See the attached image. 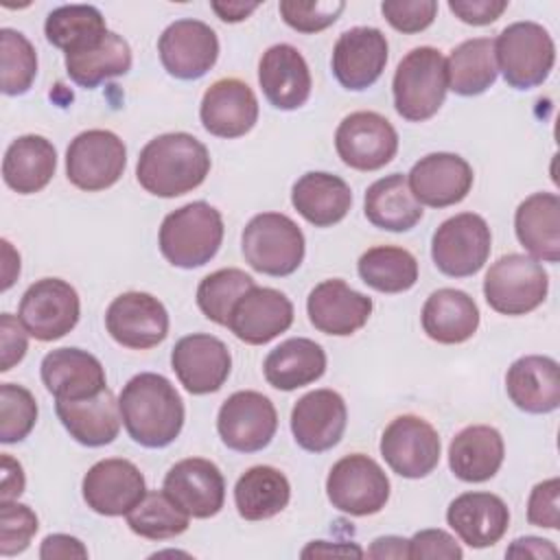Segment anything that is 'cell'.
Instances as JSON below:
<instances>
[{
	"label": "cell",
	"mask_w": 560,
	"mask_h": 560,
	"mask_svg": "<svg viewBox=\"0 0 560 560\" xmlns=\"http://www.w3.org/2000/svg\"><path fill=\"white\" fill-rule=\"evenodd\" d=\"M127 166L125 142L109 129H88L66 149V175L72 186L98 192L114 186Z\"/></svg>",
	"instance_id": "9c48e42d"
},
{
	"label": "cell",
	"mask_w": 560,
	"mask_h": 560,
	"mask_svg": "<svg viewBox=\"0 0 560 560\" xmlns=\"http://www.w3.org/2000/svg\"><path fill=\"white\" fill-rule=\"evenodd\" d=\"M302 558H324V556H354L363 558L365 551L357 542H335L330 545L328 540H313L308 542L302 553Z\"/></svg>",
	"instance_id": "91938a15"
},
{
	"label": "cell",
	"mask_w": 560,
	"mask_h": 560,
	"mask_svg": "<svg viewBox=\"0 0 560 560\" xmlns=\"http://www.w3.org/2000/svg\"><path fill=\"white\" fill-rule=\"evenodd\" d=\"M0 50L2 92L7 96L28 92L37 77V52L28 37L15 28H0Z\"/></svg>",
	"instance_id": "f6af8a7d"
},
{
	"label": "cell",
	"mask_w": 560,
	"mask_h": 560,
	"mask_svg": "<svg viewBox=\"0 0 560 560\" xmlns=\"http://www.w3.org/2000/svg\"><path fill=\"white\" fill-rule=\"evenodd\" d=\"M26 479L22 464L11 455H2V481H0V501H15L24 492Z\"/></svg>",
	"instance_id": "9f6ffc18"
},
{
	"label": "cell",
	"mask_w": 560,
	"mask_h": 560,
	"mask_svg": "<svg viewBox=\"0 0 560 560\" xmlns=\"http://www.w3.org/2000/svg\"><path fill=\"white\" fill-rule=\"evenodd\" d=\"M199 118L203 129L217 138H241L258 120V98L254 90L234 77L214 81L201 98Z\"/></svg>",
	"instance_id": "d4e9b609"
},
{
	"label": "cell",
	"mask_w": 560,
	"mask_h": 560,
	"mask_svg": "<svg viewBox=\"0 0 560 560\" xmlns=\"http://www.w3.org/2000/svg\"><path fill=\"white\" fill-rule=\"evenodd\" d=\"M508 558H558V549L551 540L538 538V536H525L516 538L508 551Z\"/></svg>",
	"instance_id": "6f0895ef"
},
{
	"label": "cell",
	"mask_w": 560,
	"mask_h": 560,
	"mask_svg": "<svg viewBox=\"0 0 560 560\" xmlns=\"http://www.w3.org/2000/svg\"><path fill=\"white\" fill-rule=\"evenodd\" d=\"M210 173V153L203 142L186 131H171L149 140L136 164L138 184L164 199L186 195L203 184Z\"/></svg>",
	"instance_id": "7a4b0ae2"
},
{
	"label": "cell",
	"mask_w": 560,
	"mask_h": 560,
	"mask_svg": "<svg viewBox=\"0 0 560 560\" xmlns=\"http://www.w3.org/2000/svg\"><path fill=\"white\" fill-rule=\"evenodd\" d=\"M171 365L188 394L203 396L223 387L232 370V357L219 337L192 332L173 346Z\"/></svg>",
	"instance_id": "ac0fdd59"
},
{
	"label": "cell",
	"mask_w": 560,
	"mask_h": 560,
	"mask_svg": "<svg viewBox=\"0 0 560 560\" xmlns=\"http://www.w3.org/2000/svg\"><path fill=\"white\" fill-rule=\"evenodd\" d=\"M381 13L400 33L413 35L429 28L438 15L435 0H385Z\"/></svg>",
	"instance_id": "681fc988"
},
{
	"label": "cell",
	"mask_w": 560,
	"mask_h": 560,
	"mask_svg": "<svg viewBox=\"0 0 560 560\" xmlns=\"http://www.w3.org/2000/svg\"><path fill=\"white\" fill-rule=\"evenodd\" d=\"M37 422L35 396L15 383L0 385V442H22Z\"/></svg>",
	"instance_id": "bcb514c9"
},
{
	"label": "cell",
	"mask_w": 560,
	"mask_h": 560,
	"mask_svg": "<svg viewBox=\"0 0 560 560\" xmlns=\"http://www.w3.org/2000/svg\"><path fill=\"white\" fill-rule=\"evenodd\" d=\"M83 501L101 516H127L147 494L140 468L120 457L101 459L85 472L81 481Z\"/></svg>",
	"instance_id": "e0dca14e"
},
{
	"label": "cell",
	"mask_w": 560,
	"mask_h": 560,
	"mask_svg": "<svg viewBox=\"0 0 560 560\" xmlns=\"http://www.w3.org/2000/svg\"><path fill=\"white\" fill-rule=\"evenodd\" d=\"M39 529L37 514L18 501H0V556L22 553Z\"/></svg>",
	"instance_id": "7dc6e473"
},
{
	"label": "cell",
	"mask_w": 560,
	"mask_h": 560,
	"mask_svg": "<svg viewBox=\"0 0 560 560\" xmlns=\"http://www.w3.org/2000/svg\"><path fill=\"white\" fill-rule=\"evenodd\" d=\"M448 9L464 24L486 26L501 18V13L508 9V0H451Z\"/></svg>",
	"instance_id": "db71d44e"
},
{
	"label": "cell",
	"mask_w": 560,
	"mask_h": 560,
	"mask_svg": "<svg viewBox=\"0 0 560 560\" xmlns=\"http://www.w3.org/2000/svg\"><path fill=\"white\" fill-rule=\"evenodd\" d=\"M527 521L529 525L558 529L560 525V479L551 477L536 483L527 499Z\"/></svg>",
	"instance_id": "f907efd6"
},
{
	"label": "cell",
	"mask_w": 560,
	"mask_h": 560,
	"mask_svg": "<svg viewBox=\"0 0 560 560\" xmlns=\"http://www.w3.org/2000/svg\"><path fill=\"white\" fill-rule=\"evenodd\" d=\"M389 479L372 457L352 453L332 464L326 477V494L332 508L350 516H372L389 499Z\"/></svg>",
	"instance_id": "ba28073f"
},
{
	"label": "cell",
	"mask_w": 560,
	"mask_h": 560,
	"mask_svg": "<svg viewBox=\"0 0 560 560\" xmlns=\"http://www.w3.org/2000/svg\"><path fill=\"white\" fill-rule=\"evenodd\" d=\"M18 317L26 332L37 341H55L66 337L79 324L81 300L70 282L61 278H42L24 291Z\"/></svg>",
	"instance_id": "8fae6325"
},
{
	"label": "cell",
	"mask_w": 560,
	"mask_h": 560,
	"mask_svg": "<svg viewBox=\"0 0 560 560\" xmlns=\"http://www.w3.org/2000/svg\"><path fill=\"white\" fill-rule=\"evenodd\" d=\"M549 291L545 267L525 254L497 258L483 278V298L501 315H527L536 311Z\"/></svg>",
	"instance_id": "52a82bcc"
},
{
	"label": "cell",
	"mask_w": 560,
	"mask_h": 560,
	"mask_svg": "<svg viewBox=\"0 0 560 560\" xmlns=\"http://www.w3.org/2000/svg\"><path fill=\"white\" fill-rule=\"evenodd\" d=\"M381 455L385 464L405 479H422L440 464V435L431 422L405 413L394 418L381 435Z\"/></svg>",
	"instance_id": "7c38bea8"
},
{
	"label": "cell",
	"mask_w": 560,
	"mask_h": 560,
	"mask_svg": "<svg viewBox=\"0 0 560 560\" xmlns=\"http://www.w3.org/2000/svg\"><path fill=\"white\" fill-rule=\"evenodd\" d=\"M448 90L446 57L433 46L411 48L398 63L392 81L394 107L409 122L438 114Z\"/></svg>",
	"instance_id": "277c9868"
},
{
	"label": "cell",
	"mask_w": 560,
	"mask_h": 560,
	"mask_svg": "<svg viewBox=\"0 0 560 560\" xmlns=\"http://www.w3.org/2000/svg\"><path fill=\"white\" fill-rule=\"evenodd\" d=\"M494 42L497 70L514 90L542 85L556 63V46L538 22H514L505 26Z\"/></svg>",
	"instance_id": "8992f818"
},
{
	"label": "cell",
	"mask_w": 560,
	"mask_h": 560,
	"mask_svg": "<svg viewBox=\"0 0 560 560\" xmlns=\"http://www.w3.org/2000/svg\"><path fill=\"white\" fill-rule=\"evenodd\" d=\"M293 324V304L291 300L271 287L254 284L245 291L232 306L228 328L230 332L249 343L262 346L287 332Z\"/></svg>",
	"instance_id": "44dd1931"
},
{
	"label": "cell",
	"mask_w": 560,
	"mask_h": 560,
	"mask_svg": "<svg viewBox=\"0 0 560 560\" xmlns=\"http://www.w3.org/2000/svg\"><path fill=\"white\" fill-rule=\"evenodd\" d=\"M190 516L182 512L164 490H147L142 501L127 512L129 529L149 540H166L188 529Z\"/></svg>",
	"instance_id": "7bdbcfd3"
},
{
	"label": "cell",
	"mask_w": 560,
	"mask_h": 560,
	"mask_svg": "<svg viewBox=\"0 0 560 560\" xmlns=\"http://www.w3.org/2000/svg\"><path fill=\"white\" fill-rule=\"evenodd\" d=\"M0 243H2V260H4V265H2V291H7L20 273V254L11 247V243L7 238H2Z\"/></svg>",
	"instance_id": "6125c7cd"
},
{
	"label": "cell",
	"mask_w": 560,
	"mask_h": 560,
	"mask_svg": "<svg viewBox=\"0 0 560 560\" xmlns=\"http://www.w3.org/2000/svg\"><path fill=\"white\" fill-rule=\"evenodd\" d=\"M28 350V332L20 317L11 313L0 315V372H9L18 365Z\"/></svg>",
	"instance_id": "f5cc1de1"
},
{
	"label": "cell",
	"mask_w": 560,
	"mask_h": 560,
	"mask_svg": "<svg viewBox=\"0 0 560 560\" xmlns=\"http://www.w3.org/2000/svg\"><path fill=\"white\" fill-rule=\"evenodd\" d=\"M44 33L55 48L74 52L96 44L107 33V26L101 11L92 4H63L48 13Z\"/></svg>",
	"instance_id": "b9f144b4"
},
{
	"label": "cell",
	"mask_w": 560,
	"mask_h": 560,
	"mask_svg": "<svg viewBox=\"0 0 560 560\" xmlns=\"http://www.w3.org/2000/svg\"><path fill=\"white\" fill-rule=\"evenodd\" d=\"M372 298L354 291L339 278L313 287L306 298V313L315 330L332 337H348L363 328L372 315Z\"/></svg>",
	"instance_id": "cb8c5ba5"
},
{
	"label": "cell",
	"mask_w": 560,
	"mask_h": 560,
	"mask_svg": "<svg viewBox=\"0 0 560 560\" xmlns=\"http://www.w3.org/2000/svg\"><path fill=\"white\" fill-rule=\"evenodd\" d=\"M291 203L315 228H330L346 219L352 206V190L339 175L311 171L293 184Z\"/></svg>",
	"instance_id": "836d02e7"
},
{
	"label": "cell",
	"mask_w": 560,
	"mask_h": 560,
	"mask_svg": "<svg viewBox=\"0 0 560 560\" xmlns=\"http://www.w3.org/2000/svg\"><path fill=\"white\" fill-rule=\"evenodd\" d=\"M158 52L164 70L182 81L201 79L219 59V37L201 20L184 18L168 24L160 39Z\"/></svg>",
	"instance_id": "2e32d148"
},
{
	"label": "cell",
	"mask_w": 560,
	"mask_h": 560,
	"mask_svg": "<svg viewBox=\"0 0 560 560\" xmlns=\"http://www.w3.org/2000/svg\"><path fill=\"white\" fill-rule=\"evenodd\" d=\"M335 149L346 166L354 171H378L394 160L398 133L376 112H352L335 131Z\"/></svg>",
	"instance_id": "5bb4252c"
},
{
	"label": "cell",
	"mask_w": 560,
	"mask_h": 560,
	"mask_svg": "<svg viewBox=\"0 0 560 560\" xmlns=\"http://www.w3.org/2000/svg\"><path fill=\"white\" fill-rule=\"evenodd\" d=\"M118 407L129 438L144 448H164L182 433L184 400L162 374L131 376L118 396Z\"/></svg>",
	"instance_id": "6da1fadb"
},
{
	"label": "cell",
	"mask_w": 560,
	"mask_h": 560,
	"mask_svg": "<svg viewBox=\"0 0 560 560\" xmlns=\"http://www.w3.org/2000/svg\"><path fill=\"white\" fill-rule=\"evenodd\" d=\"M464 556L457 540L444 529H420L409 538V558H442V560H459Z\"/></svg>",
	"instance_id": "816d5d0a"
},
{
	"label": "cell",
	"mask_w": 560,
	"mask_h": 560,
	"mask_svg": "<svg viewBox=\"0 0 560 560\" xmlns=\"http://www.w3.org/2000/svg\"><path fill=\"white\" fill-rule=\"evenodd\" d=\"M387 37L374 26H354L339 35L332 46V74L352 92L374 85L387 63Z\"/></svg>",
	"instance_id": "ffe728a7"
},
{
	"label": "cell",
	"mask_w": 560,
	"mask_h": 560,
	"mask_svg": "<svg viewBox=\"0 0 560 560\" xmlns=\"http://www.w3.org/2000/svg\"><path fill=\"white\" fill-rule=\"evenodd\" d=\"M361 280L381 293L409 291L418 280V260L396 245H376L361 254L357 262Z\"/></svg>",
	"instance_id": "60d3db41"
},
{
	"label": "cell",
	"mask_w": 560,
	"mask_h": 560,
	"mask_svg": "<svg viewBox=\"0 0 560 560\" xmlns=\"http://www.w3.org/2000/svg\"><path fill=\"white\" fill-rule=\"evenodd\" d=\"M44 387L55 400L92 398L107 389L105 368L101 361L81 348L50 350L39 365Z\"/></svg>",
	"instance_id": "4316f807"
},
{
	"label": "cell",
	"mask_w": 560,
	"mask_h": 560,
	"mask_svg": "<svg viewBox=\"0 0 560 560\" xmlns=\"http://www.w3.org/2000/svg\"><path fill=\"white\" fill-rule=\"evenodd\" d=\"M505 457L501 433L490 424H472L462 429L448 446V468L466 483L492 479Z\"/></svg>",
	"instance_id": "4dcf8cb0"
},
{
	"label": "cell",
	"mask_w": 560,
	"mask_h": 560,
	"mask_svg": "<svg viewBox=\"0 0 560 560\" xmlns=\"http://www.w3.org/2000/svg\"><path fill=\"white\" fill-rule=\"evenodd\" d=\"M258 83L265 98L276 109L284 112L302 107L313 88L308 63L291 44H273L262 52L258 61Z\"/></svg>",
	"instance_id": "484cf974"
},
{
	"label": "cell",
	"mask_w": 560,
	"mask_h": 560,
	"mask_svg": "<svg viewBox=\"0 0 560 560\" xmlns=\"http://www.w3.org/2000/svg\"><path fill=\"white\" fill-rule=\"evenodd\" d=\"M278 429L273 402L254 389L234 392L223 400L217 413L221 442L236 453H256L269 446Z\"/></svg>",
	"instance_id": "4fadbf2b"
},
{
	"label": "cell",
	"mask_w": 560,
	"mask_h": 560,
	"mask_svg": "<svg viewBox=\"0 0 560 560\" xmlns=\"http://www.w3.org/2000/svg\"><path fill=\"white\" fill-rule=\"evenodd\" d=\"M326 372V352L319 343L306 337H291L276 346L262 363L265 381L280 389L293 392L298 387L319 381Z\"/></svg>",
	"instance_id": "d590c367"
},
{
	"label": "cell",
	"mask_w": 560,
	"mask_h": 560,
	"mask_svg": "<svg viewBox=\"0 0 560 560\" xmlns=\"http://www.w3.org/2000/svg\"><path fill=\"white\" fill-rule=\"evenodd\" d=\"M258 7H260L258 2H210V9L223 22H243Z\"/></svg>",
	"instance_id": "94428289"
},
{
	"label": "cell",
	"mask_w": 560,
	"mask_h": 560,
	"mask_svg": "<svg viewBox=\"0 0 560 560\" xmlns=\"http://www.w3.org/2000/svg\"><path fill=\"white\" fill-rule=\"evenodd\" d=\"M66 72L81 88H96L98 83L127 74L131 68V48L118 33L107 31L96 44L66 52Z\"/></svg>",
	"instance_id": "f35d334b"
},
{
	"label": "cell",
	"mask_w": 560,
	"mask_h": 560,
	"mask_svg": "<svg viewBox=\"0 0 560 560\" xmlns=\"http://www.w3.org/2000/svg\"><path fill=\"white\" fill-rule=\"evenodd\" d=\"M365 219L387 232H407L424 214L422 203L413 197L407 175L392 173L368 186L363 197Z\"/></svg>",
	"instance_id": "8d00e7d4"
},
{
	"label": "cell",
	"mask_w": 560,
	"mask_h": 560,
	"mask_svg": "<svg viewBox=\"0 0 560 560\" xmlns=\"http://www.w3.org/2000/svg\"><path fill=\"white\" fill-rule=\"evenodd\" d=\"M109 337L129 350H149L168 335V313L164 304L144 291H127L112 300L105 311Z\"/></svg>",
	"instance_id": "9a60e30c"
},
{
	"label": "cell",
	"mask_w": 560,
	"mask_h": 560,
	"mask_svg": "<svg viewBox=\"0 0 560 560\" xmlns=\"http://www.w3.org/2000/svg\"><path fill=\"white\" fill-rule=\"evenodd\" d=\"M518 243L542 262L560 260V199L556 192H534L514 212Z\"/></svg>",
	"instance_id": "1f68e13d"
},
{
	"label": "cell",
	"mask_w": 560,
	"mask_h": 560,
	"mask_svg": "<svg viewBox=\"0 0 560 560\" xmlns=\"http://www.w3.org/2000/svg\"><path fill=\"white\" fill-rule=\"evenodd\" d=\"M348 424V409L335 389H313L291 409V433L308 453H324L339 444Z\"/></svg>",
	"instance_id": "7402d4cb"
},
{
	"label": "cell",
	"mask_w": 560,
	"mask_h": 560,
	"mask_svg": "<svg viewBox=\"0 0 560 560\" xmlns=\"http://www.w3.org/2000/svg\"><path fill=\"white\" fill-rule=\"evenodd\" d=\"M245 262L265 276L282 278L298 271L306 243L300 225L282 212H260L247 221L241 236Z\"/></svg>",
	"instance_id": "5b68a950"
},
{
	"label": "cell",
	"mask_w": 560,
	"mask_h": 560,
	"mask_svg": "<svg viewBox=\"0 0 560 560\" xmlns=\"http://www.w3.org/2000/svg\"><path fill=\"white\" fill-rule=\"evenodd\" d=\"M42 560H66V558H88L85 545L70 534H50L39 547Z\"/></svg>",
	"instance_id": "11a10c76"
},
{
	"label": "cell",
	"mask_w": 560,
	"mask_h": 560,
	"mask_svg": "<svg viewBox=\"0 0 560 560\" xmlns=\"http://www.w3.org/2000/svg\"><path fill=\"white\" fill-rule=\"evenodd\" d=\"M55 411L70 438L90 448L112 444L122 422L118 400L109 387L92 398L55 400Z\"/></svg>",
	"instance_id": "f546056e"
},
{
	"label": "cell",
	"mask_w": 560,
	"mask_h": 560,
	"mask_svg": "<svg viewBox=\"0 0 560 560\" xmlns=\"http://www.w3.org/2000/svg\"><path fill=\"white\" fill-rule=\"evenodd\" d=\"M291 499V483L273 466L247 468L234 486V505L245 521H265L280 514Z\"/></svg>",
	"instance_id": "74e56055"
},
{
	"label": "cell",
	"mask_w": 560,
	"mask_h": 560,
	"mask_svg": "<svg viewBox=\"0 0 560 560\" xmlns=\"http://www.w3.org/2000/svg\"><path fill=\"white\" fill-rule=\"evenodd\" d=\"M446 523L462 542L472 549H483L505 536L510 510L505 501L492 492H464L448 503Z\"/></svg>",
	"instance_id": "83f0119b"
},
{
	"label": "cell",
	"mask_w": 560,
	"mask_h": 560,
	"mask_svg": "<svg viewBox=\"0 0 560 560\" xmlns=\"http://www.w3.org/2000/svg\"><path fill=\"white\" fill-rule=\"evenodd\" d=\"M494 42L490 37H472L462 42L446 57L448 90L459 96H479L497 81Z\"/></svg>",
	"instance_id": "ab89813d"
},
{
	"label": "cell",
	"mask_w": 560,
	"mask_h": 560,
	"mask_svg": "<svg viewBox=\"0 0 560 560\" xmlns=\"http://www.w3.org/2000/svg\"><path fill=\"white\" fill-rule=\"evenodd\" d=\"M223 232V217L214 206L190 201L164 217L158 245L173 267L195 269L217 256Z\"/></svg>",
	"instance_id": "3957f363"
},
{
	"label": "cell",
	"mask_w": 560,
	"mask_h": 560,
	"mask_svg": "<svg viewBox=\"0 0 560 560\" xmlns=\"http://www.w3.org/2000/svg\"><path fill=\"white\" fill-rule=\"evenodd\" d=\"M57 171V149L37 133L15 138L2 158V179L18 195H33L48 186Z\"/></svg>",
	"instance_id": "d6a6232c"
},
{
	"label": "cell",
	"mask_w": 560,
	"mask_h": 560,
	"mask_svg": "<svg viewBox=\"0 0 560 560\" xmlns=\"http://www.w3.org/2000/svg\"><path fill=\"white\" fill-rule=\"evenodd\" d=\"M365 556L374 558V560L409 558V540L402 536H378L372 540Z\"/></svg>",
	"instance_id": "680465c9"
},
{
	"label": "cell",
	"mask_w": 560,
	"mask_h": 560,
	"mask_svg": "<svg viewBox=\"0 0 560 560\" xmlns=\"http://www.w3.org/2000/svg\"><path fill=\"white\" fill-rule=\"evenodd\" d=\"M472 179L470 164L462 155L446 151L420 158L407 175L413 197L431 208H448L464 201Z\"/></svg>",
	"instance_id": "603a6c76"
},
{
	"label": "cell",
	"mask_w": 560,
	"mask_h": 560,
	"mask_svg": "<svg viewBox=\"0 0 560 560\" xmlns=\"http://www.w3.org/2000/svg\"><path fill=\"white\" fill-rule=\"evenodd\" d=\"M422 330L438 343H464L479 328V308L475 300L459 289L433 291L420 313Z\"/></svg>",
	"instance_id": "e575fe53"
},
{
	"label": "cell",
	"mask_w": 560,
	"mask_h": 560,
	"mask_svg": "<svg viewBox=\"0 0 560 560\" xmlns=\"http://www.w3.org/2000/svg\"><path fill=\"white\" fill-rule=\"evenodd\" d=\"M346 9V2L335 0H315V2H300V0H282L278 4V11L287 26H291L298 33H319L337 22L341 11Z\"/></svg>",
	"instance_id": "c3c4849f"
},
{
	"label": "cell",
	"mask_w": 560,
	"mask_h": 560,
	"mask_svg": "<svg viewBox=\"0 0 560 560\" xmlns=\"http://www.w3.org/2000/svg\"><path fill=\"white\" fill-rule=\"evenodd\" d=\"M490 247L492 234L486 219L475 212H459L433 232L431 258L444 276L468 278L486 265Z\"/></svg>",
	"instance_id": "30bf717a"
},
{
	"label": "cell",
	"mask_w": 560,
	"mask_h": 560,
	"mask_svg": "<svg viewBox=\"0 0 560 560\" xmlns=\"http://www.w3.org/2000/svg\"><path fill=\"white\" fill-rule=\"evenodd\" d=\"M162 490L192 518H210L225 503V479L219 466L203 457H186L173 464Z\"/></svg>",
	"instance_id": "d6986e66"
},
{
	"label": "cell",
	"mask_w": 560,
	"mask_h": 560,
	"mask_svg": "<svg viewBox=\"0 0 560 560\" xmlns=\"http://www.w3.org/2000/svg\"><path fill=\"white\" fill-rule=\"evenodd\" d=\"M505 392L525 413H551L560 407V365L551 357L527 354L505 374Z\"/></svg>",
	"instance_id": "f1b7e54d"
},
{
	"label": "cell",
	"mask_w": 560,
	"mask_h": 560,
	"mask_svg": "<svg viewBox=\"0 0 560 560\" xmlns=\"http://www.w3.org/2000/svg\"><path fill=\"white\" fill-rule=\"evenodd\" d=\"M254 278L243 269L228 267L208 273L197 287V306L214 324L228 326L236 300L254 287Z\"/></svg>",
	"instance_id": "ee69618b"
}]
</instances>
